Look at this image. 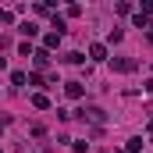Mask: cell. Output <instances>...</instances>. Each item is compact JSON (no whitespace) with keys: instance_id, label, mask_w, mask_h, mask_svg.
I'll list each match as a JSON object with an SVG mask.
<instances>
[{"instance_id":"obj_1","label":"cell","mask_w":153,"mask_h":153,"mask_svg":"<svg viewBox=\"0 0 153 153\" xmlns=\"http://www.w3.org/2000/svg\"><path fill=\"white\" fill-rule=\"evenodd\" d=\"M89 57H93V61H103V57H107V46H103V43H93V46H89Z\"/></svg>"},{"instance_id":"obj_2","label":"cell","mask_w":153,"mask_h":153,"mask_svg":"<svg viewBox=\"0 0 153 153\" xmlns=\"http://www.w3.org/2000/svg\"><path fill=\"white\" fill-rule=\"evenodd\" d=\"M64 93H68L71 100H78V96H82L85 89H82V82H68V85H64Z\"/></svg>"},{"instance_id":"obj_3","label":"cell","mask_w":153,"mask_h":153,"mask_svg":"<svg viewBox=\"0 0 153 153\" xmlns=\"http://www.w3.org/2000/svg\"><path fill=\"white\" fill-rule=\"evenodd\" d=\"M114 68H117V71H132V68H135V61H128V57H117V61H114Z\"/></svg>"},{"instance_id":"obj_4","label":"cell","mask_w":153,"mask_h":153,"mask_svg":"<svg viewBox=\"0 0 153 153\" xmlns=\"http://www.w3.org/2000/svg\"><path fill=\"white\" fill-rule=\"evenodd\" d=\"M18 32H22V36H36V32H39V25H32V22H25V25H18Z\"/></svg>"},{"instance_id":"obj_5","label":"cell","mask_w":153,"mask_h":153,"mask_svg":"<svg viewBox=\"0 0 153 153\" xmlns=\"http://www.w3.org/2000/svg\"><path fill=\"white\" fill-rule=\"evenodd\" d=\"M36 64H39V68H46V64H50V53H46V46H43V50H36Z\"/></svg>"},{"instance_id":"obj_6","label":"cell","mask_w":153,"mask_h":153,"mask_svg":"<svg viewBox=\"0 0 153 153\" xmlns=\"http://www.w3.org/2000/svg\"><path fill=\"white\" fill-rule=\"evenodd\" d=\"M32 107H39V111H46V107H50V100H46V96H32Z\"/></svg>"},{"instance_id":"obj_7","label":"cell","mask_w":153,"mask_h":153,"mask_svg":"<svg viewBox=\"0 0 153 153\" xmlns=\"http://www.w3.org/2000/svg\"><path fill=\"white\" fill-rule=\"evenodd\" d=\"M11 82H14V85H25V82H29V75H25V71H14V75H11Z\"/></svg>"},{"instance_id":"obj_8","label":"cell","mask_w":153,"mask_h":153,"mask_svg":"<svg viewBox=\"0 0 153 153\" xmlns=\"http://www.w3.org/2000/svg\"><path fill=\"white\" fill-rule=\"evenodd\" d=\"M43 43H46V50H50V46H57V43H61V36H57V32H50V36L43 39Z\"/></svg>"},{"instance_id":"obj_9","label":"cell","mask_w":153,"mask_h":153,"mask_svg":"<svg viewBox=\"0 0 153 153\" xmlns=\"http://www.w3.org/2000/svg\"><path fill=\"white\" fill-rule=\"evenodd\" d=\"M4 68H7V61H4V57H0V71H4Z\"/></svg>"}]
</instances>
